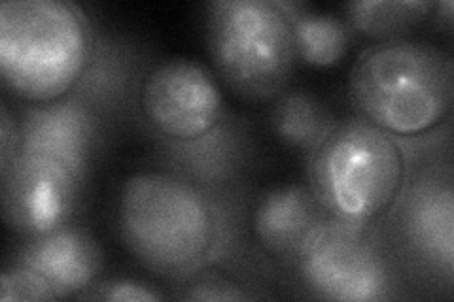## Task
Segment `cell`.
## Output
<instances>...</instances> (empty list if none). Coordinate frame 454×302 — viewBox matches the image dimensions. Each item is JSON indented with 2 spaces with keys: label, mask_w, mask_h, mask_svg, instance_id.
<instances>
[{
  "label": "cell",
  "mask_w": 454,
  "mask_h": 302,
  "mask_svg": "<svg viewBox=\"0 0 454 302\" xmlns=\"http://www.w3.org/2000/svg\"><path fill=\"white\" fill-rule=\"evenodd\" d=\"M350 97L362 118L388 135L428 133L450 113L452 61L426 42H379L354 63Z\"/></svg>",
  "instance_id": "cell-2"
},
{
  "label": "cell",
  "mask_w": 454,
  "mask_h": 302,
  "mask_svg": "<svg viewBox=\"0 0 454 302\" xmlns=\"http://www.w3.org/2000/svg\"><path fill=\"white\" fill-rule=\"evenodd\" d=\"M309 180L328 218L367 227L400 197L405 157L392 135L352 118L332 125L312 150Z\"/></svg>",
  "instance_id": "cell-3"
},
{
  "label": "cell",
  "mask_w": 454,
  "mask_h": 302,
  "mask_svg": "<svg viewBox=\"0 0 454 302\" xmlns=\"http://www.w3.org/2000/svg\"><path fill=\"white\" fill-rule=\"evenodd\" d=\"M18 263L44 276L59 298L78 297L101 275L103 252L88 231L67 223L55 231L31 236Z\"/></svg>",
  "instance_id": "cell-10"
},
{
  "label": "cell",
  "mask_w": 454,
  "mask_h": 302,
  "mask_svg": "<svg viewBox=\"0 0 454 302\" xmlns=\"http://www.w3.org/2000/svg\"><path fill=\"white\" fill-rule=\"evenodd\" d=\"M184 298L190 300H247L250 295L240 290V285L230 278L218 275L197 278L190 287Z\"/></svg>",
  "instance_id": "cell-18"
},
{
  "label": "cell",
  "mask_w": 454,
  "mask_h": 302,
  "mask_svg": "<svg viewBox=\"0 0 454 302\" xmlns=\"http://www.w3.org/2000/svg\"><path fill=\"white\" fill-rule=\"evenodd\" d=\"M205 28L212 65L235 93L267 100L286 88L297 53L284 3L220 0L208 4Z\"/></svg>",
  "instance_id": "cell-5"
},
{
  "label": "cell",
  "mask_w": 454,
  "mask_h": 302,
  "mask_svg": "<svg viewBox=\"0 0 454 302\" xmlns=\"http://www.w3.org/2000/svg\"><path fill=\"white\" fill-rule=\"evenodd\" d=\"M140 108L160 135L193 142L212 133L223 113L216 80L197 61L173 57L153 66L142 83Z\"/></svg>",
  "instance_id": "cell-7"
},
{
  "label": "cell",
  "mask_w": 454,
  "mask_h": 302,
  "mask_svg": "<svg viewBox=\"0 0 454 302\" xmlns=\"http://www.w3.org/2000/svg\"><path fill=\"white\" fill-rule=\"evenodd\" d=\"M280 135L295 146H315L330 131L328 116L317 100L305 95H292L277 113Z\"/></svg>",
  "instance_id": "cell-15"
},
{
  "label": "cell",
  "mask_w": 454,
  "mask_h": 302,
  "mask_svg": "<svg viewBox=\"0 0 454 302\" xmlns=\"http://www.w3.org/2000/svg\"><path fill=\"white\" fill-rule=\"evenodd\" d=\"M82 172L57 157L20 150L3 168V206L10 225L38 236L68 223L76 208Z\"/></svg>",
  "instance_id": "cell-8"
},
{
  "label": "cell",
  "mask_w": 454,
  "mask_h": 302,
  "mask_svg": "<svg viewBox=\"0 0 454 302\" xmlns=\"http://www.w3.org/2000/svg\"><path fill=\"white\" fill-rule=\"evenodd\" d=\"M88 19L65 0H13L0 6V70L25 103L46 106L73 91L91 63Z\"/></svg>",
  "instance_id": "cell-1"
},
{
  "label": "cell",
  "mask_w": 454,
  "mask_h": 302,
  "mask_svg": "<svg viewBox=\"0 0 454 302\" xmlns=\"http://www.w3.org/2000/svg\"><path fill=\"white\" fill-rule=\"evenodd\" d=\"M55 290L50 282L38 275L36 270L25 265L16 263V267L6 268L0 278V300L13 302V300H57Z\"/></svg>",
  "instance_id": "cell-16"
},
{
  "label": "cell",
  "mask_w": 454,
  "mask_h": 302,
  "mask_svg": "<svg viewBox=\"0 0 454 302\" xmlns=\"http://www.w3.org/2000/svg\"><path fill=\"white\" fill-rule=\"evenodd\" d=\"M78 298L112 300V302H150V300H161L163 295L155 291L148 283L121 278V280H106L101 283H93L83 293H80Z\"/></svg>",
  "instance_id": "cell-17"
},
{
  "label": "cell",
  "mask_w": 454,
  "mask_h": 302,
  "mask_svg": "<svg viewBox=\"0 0 454 302\" xmlns=\"http://www.w3.org/2000/svg\"><path fill=\"white\" fill-rule=\"evenodd\" d=\"M118 215L127 248L158 275L190 272L215 246L216 221L207 197L165 172H137L127 178Z\"/></svg>",
  "instance_id": "cell-4"
},
{
  "label": "cell",
  "mask_w": 454,
  "mask_h": 302,
  "mask_svg": "<svg viewBox=\"0 0 454 302\" xmlns=\"http://www.w3.org/2000/svg\"><path fill=\"white\" fill-rule=\"evenodd\" d=\"M295 267L320 298L372 302L388 297V268L365 227L325 218L307 240Z\"/></svg>",
  "instance_id": "cell-6"
},
{
  "label": "cell",
  "mask_w": 454,
  "mask_h": 302,
  "mask_svg": "<svg viewBox=\"0 0 454 302\" xmlns=\"http://www.w3.org/2000/svg\"><path fill=\"white\" fill-rule=\"evenodd\" d=\"M403 228L415 250L450 276L454 250V200L450 183H417L403 206Z\"/></svg>",
  "instance_id": "cell-11"
},
{
  "label": "cell",
  "mask_w": 454,
  "mask_h": 302,
  "mask_svg": "<svg viewBox=\"0 0 454 302\" xmlns=\"http://www.w3.org/2000/svg\"><path fill=\"white\" fill-rule=\"evenodd\" d=\"M295 40L297 59L317 66H335L347 55L350 31L345 21L333 16L301 12L300 4H286Z\"/></svg>",
  "instance_id": "cell-13"
},
{
  "label": "cell",
  "mask_w": 454,
  "mask_h": 302,
  "mask_svg": "<svg viewBox=\"0 0 454 302\" xmlns=\"http://www.w3.org/2000/svg\"><path fill=\"white\" fill-rule=\"evenodd\" d=\"M20 128V150L57 157L83 172L91 142V125L88 113L82 108L61 103L36 106Z\"/></svg>",
  "instance_id": "cell-12"
},
{
  "label": "cell",
  "mask_w": 454,
  "mask_h": 302,
  "mask_svg": "<svg viewBox=\"0 0 454 302\" xmlns=\"http://www.w3.org/2000/svg\"><path fill=\"white\" fill-rule=\"evenodd\" d=\"M21 148V128L16 121H12V116L6 106H3V168H6ZM0 168V170H3Z\"/></svg>",
  "instance_id": "cell-19"
},
{
  "label": "cell",
  "mask_w": 454,
  "mask_h": 302,
  "mask_svg": "<svg viewBox=\"0 0 454 302\" xmlns=\"http://www.w3.org/2000/svg\"><path fill=\"white\" fill-rule=\"evenodd\" d=\"M435 8L434 3H415V0H403V3H387V0H375V3H350L345 6L347 19L350 27L358 28L367 36L385 40H397L409 33L411 28L419 27L430 12Z\"/></svg>",
  "instance_id": "cell-14"
},
{
  "label": "cell",
  "mask_w": 454,
  "mask_h": 302,
  "mask_svg": "<svg viewBox=\"0 0 454 302\" xmlns=\"http://www.w3.org/2000/svg\"><path fill=\"white\" fill-rule=\"evenodd\" d=\"M328 218L310 187L280 185L260 197L252 228L262 250L277 261L295 265L307 240Z\"/></svg>",
  "instance_id": "cell-9"
}]
</instances>
